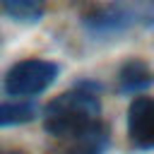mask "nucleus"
Wrapping results in <instances>:
<instances>
[{
  "mask_svg": "<svg viewBox=\"0 0 154 154\" xmlns=\"http://www.w3.org/2000/svg\"><path fill=\"white\" fill-rule=\"evenodd\" d=\"M128 140L135 149H154V96H135L128 106Z\"/></svg>",
  "mask_w": 154,
  "mask_h": 154,
  "instance_id": "nucleus-3",
  "label": "nucleus"
},
{
  "mask_svg": "<svg viewBox=\"0 0 154 154\" xmlns=\"http://www.w3.org/2000/svg\"><path fill=\"white\" fill-rule=\"evenodd\" d=\"M55 77H58L55 63L43 60V58H26V60L14 63L5 72L2 87L10 96H17L22 101V99H29V96L46 91L55 82Z\"/></svg>",
  "mask_w": 154,
  "mask_h": 154,
  "instance_id": "nucleus-2",
  "label": "nucleus"
},
{
  "mask_svg": "<svg viewBox=\"0 0 154 154\" xmlns=\"http://www.w3.org/2000/svg\"><path fill=\"white\" fill-rule=\"evenodd\" d=\"M103 142H106V132H103V128H99V130L84 135L82 140H75V144L67 154H101Z\"/></svg>",
  "mask_w": 154,
  "mask_h": 154,
  "instance_id": "nucleus-7",
  "label": "nucleus"
},
{
  "mask_svg": "<svg viewBox=\"0 0 154 154\" xmlns=\"http://www.w3.org/2000/svg\"><path fill=\"white\" fill-rule=\"evenodd\" d=\"M154 84V72L149 70L147 63L137 60V58H130L128 63L120 65L118 70V89L123 94H135L140 96L144 89H149Z\"/></svg>",
  "mask_w": 154,
  "mask_h": 154,
  "instance_id": "nucleus-4",
  "label": "nucleus"
},
{
  "mask_svg": "<svg viewBox=\"0 0 154 154\" xmlns=\"http://www.w3.org/2000/svg\"><path fill=\"white\" fill-rule=\"evenodd\" d=\"M0 154H26V152H19V149H0Z\"/></svg>",
  "mask_w": 154,
  "mask_h": 154,
  "instance_id": "nucleus-8",
  "label": "nucleus"
},
{
  "mask_svg": "<svg viewBox=\"0 0 154 154\" xmlns=\"http://www.w3.org/2000/svg\"><path fill=\"white\" fill-rule=\"evenodd\" d=\"M152 2H154V0H152Z\"/></svg>",
  "mask_w": 154,
  "mask_h": 154,
  "instance_id": "nucleus-9",
  "label": "nucleus"
},
{
  "mask_svg": "<svg viewBox=\"0 0 154 154\" xmlns=\"http://www.w3.org/2000/svg\"><path fill=\"white\" fill-rule=\"evenodd\" d=\"M0 5L17 22H38L46 12V0H0Z\"/></svg>",
  "mask_w": 154,
  "mask_h": 154,
  "instance_id": "nucleus-6",
  "label": "nucleus"
},
{
  "mask_svg": "<svg viewBox=\"0 0 154 154\" xmlns=\"http://www.w3.org/2000/svg\"><path fill=\"white\" fill-rule=\"evenodd\" d=\"M99 113H101V101H99L96 89L82 82L63 91L60 96H55L43 108V128L53 137L75 142L101 128Z\"/></svg>",
  "mask_w": 154,
  "mask_h": 154,
  "instance_id": "nucleus-1",
  "label": "nucleus"
},
{
  "mask_svg": "<svg viewBox=\"0 0 154 154\" xmlns=\"http://www.w3.org/2000/svg\"><path fill=\"white\" fill-rule=\"evenodd\" d=\"M38 116V108L29 101H7L0 103V128H10V125H22L29 123Z\"/></svg>",
  "mask_w": 154,
  "mask_h": 154,
  "instance_id": "nucleus-5",
  "label": "nucleus"
}]
</instances>
